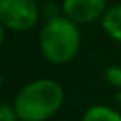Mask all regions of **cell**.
<instances>
[{
    "mask_svg": "<svg viewBox=\"0 0 121 121\" xmlns=\"http://www.w3.org/2000/svg\"><path fill=\"white\" fill-rule=\"evenodd\" d=\"M63 86L48 78L33 80L22 86L13 99L20 121H47L63 106Z\"/></svg>",
    "mask_w": 121,
    "mask_h": 121,
    "instance_id": "obj_1",
    "label": "cell"
},
{
    "mask_svg": "<svg viewBox=\"0 0 121 121\" xmlns=\"http://www.w3.org/2000/svg\"><path fill=\"white\" fill-rule=\"evenodd\" d=\"M81 45V33L76 23L65 15L47 20L40 32V52L47 61L65 65L71 61Z\"/></svg>",
    "mask_w": 121,
    "mask_h": 121,
    "instance_id": "obj_2",
    "label": "cell"
},
{
    "mask_svg": "<svg viewBox=\"0 0 121 121\" xmlns=\"http://www.w3.org/2000/svg\"><path fill=\"white\" fill-rule=\"evenodd\" d=\"M40 13L37 0H0V23L12 32L32 30Z\"/></svg>",
    "mask_w": 121,
    "mask_h": 121,
    "instance_id": "obj_3",
    "label": "cell"
},
{
    "mask_svg": "<svg viewBox=\"0 0 121 121\" xmlns=\"http://www.w3.org/2000/svg\"><path fill=\"white\" fill-rule=\"evenodd\" d=\"M63 15L76 25L103 18L106 13V0H63Z\"/></svg>",
    "mask_w": 121,
    "mask_h": 121,
    "instance_id": "obj_4",
    "label": "cell"
},
{
    "mask_svg": "<svg viewBox=\"0 0 121 121\" xmlns=\"http://www.w3.org/2000/svg\"><path fill=\"white\" fill-rule=\"evenodd\" d=\"M103 30L116 42L121 43V5L109 7L101 20Z\"/></svg>",
    "mask_w": 121,
    "mask_h": 121,
    "instance_id": "obj_5",
    "label": "cell"
},
{
    "mask_svg": "<svg viewBox=\"0 0 121 121\" xmlns=\"http://www.w3.org/2000/svg\"><path fill=\"white\" fill-rule=\"evenodd\" d=\"M81 121H121V114L109 106L95 104L85 111Z\"/></svg>",
    "mask_w": 121,
    "mask_h": 121,
    "instance_id": "obj_6",
    "label": "cell"
},
{
    "mask_svg": "<svg viewBox=\"0 0 121 121\" xmlns=\"http://www.w3.org/2000/svg\"><path fill=\"white\" fill-rule=\"evenodd\" d=\"M104 78L113 88L121 90V66H116V65L108 66L104 71Z\"/></svg>",
    "mask_w": 121,
    "mask_h": 121,
    "instance_id": "obj_7",
    "label": "cell"
},
{
    "mask_svg": "<svg viewBox=\"0 0 121 121\" xmlns=\"http://www.w3.org/2000/svg\"><path fill=\"white\" fill-rule=\"evenodd\" d=\"M0 121H20L13 104L12 106L7 104V103L0 104Z\"/></svg>",
    "mask_w": 121,
    "mask_h": 121,
    "instance_id": "obj_8",
    "label": "cell"
},
{
    "mask_svg": "<svg viewBox=\"0 0 121 121\" xmlns=\"http://www.w3.org/2000/svg\"><path fill=\"white\" fill-rule=\"evenodd\" d=\"M4 40H5V27L0 23V45L4 43Z\"/></svg>",
    "mask_w": 121,
    "mask_h": 121,
    "instance_id": "obj_9",
    "label": "cell"
},
{
    "mask_svg": "<svg viewBox=\"0 0 121 121\" xmlns=\"http://www.w3.org/2000/svg\"><path fill=\"white\" fill-rule=\"evenodd\" d=\"M2 85H4V78H2V75H0V88H2Z\"/></svg>",
    "mask_w": 121,
    "mask_h": 121,
    "instance_id": "obj_10",
    "label": "cell"
}]
</instances>
